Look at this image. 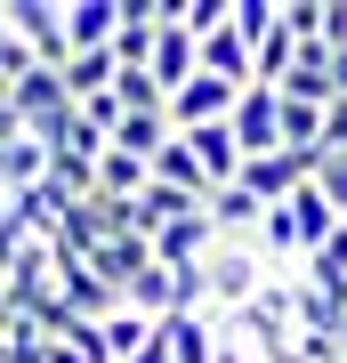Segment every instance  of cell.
<instances>
[{
    "instance_id": "obj_1",
    "label": "cell",
    "mask_w": 347,
    "mask_h": 363,
    "mask_svg": "<svg viewBox=\"0 0 347 363\" xmlns=\"http://www.w3.org/2000/svg\"><path fill=\"white\" fill-rule=\"evenodd\" d=\"M9 33L33 49V65H49V73L73 65V40H65V0H9Z\"/></svg>"
},
{
    "instance_id": "obj_2",
    "label": "cell",
    "mask_w": 347,
    "mask_h": 363,
    "mask_svg": "<svg viewBox=\"0 0 347 363\" xmlns=\"http://www.w3.org/2000/svg\"><path fill=\"white\" fill-rule=\"evenodd\" d=\"M234 145H243V162L283 154V89H267V81L243 89V105H234Z\"/></svg>"
},
{
    "instance_id": "obj_3",
    "label": "cell",
    "mask_w": 347,
    "mask_h": 363,
    "mask_svg": "<svg viewBox=\"0 0 347 363\" xmlns=\"http://www.w3.org/2000/svg\"><path fill=\"white\" fill-rule=\"evenodd\" d=\"M49 250H57V298H73L89 323H114V315H121V291L105 283V274L81 259V250H65V242H49Z\"/></svg>"
},
{
    "instance_id": "obj_4",
    "label": "cell",
    "mask_w": 347,
    "mask_h": 363,
    "mask_svg": "<svg viewBox=\"0 0 347 363\" xmlns=\"http://www.w3.org/2000/svg\"><path fill=\"white\" fill-rule=\"evenodd\" d=\"M234 105H243V89H234V81L194 73L186 89L170 97V121H178V130H210V121H234Z\"/></svg>"
},
{
    "instance_id": "obj_5",
    "label": "cell",
    "mask_w": 347,
    "mask_h": 363,
    "mask_svg": "<svg viewBox=\"0 0 347 363\" xmlns=\"http://www.w3.org/2000/svg\"><path fill=\"white\" fill-rule=\"evenodd\" d=\"M194 73H202V40L178 25V0H170V25H162V40H154V81H162L170 97H178Z\"/></svg>"
},
{
    "instance_id": "obj_6",
    "label": "cell",
    "mask_w": 347,
    "mask_h": 363,
    "mask_svg": "<svg viewBox=\"0 0 347 363\" xmlns=\"http://www.w3.org/2000/svg\"><path fill=\"white\" fill-rule=\"evenodd\" d=\"M114 33H121V0H65V40H73V57L81 49H114Z\"/></svg>"
},
{
    "instance_id": "obj_7",
    "label": "cell",
    "mask_w": 347,
    "mask_h": 363,
    "mask_svg": "<svg viewBox=\"0 0 347 363\" xmlns=\"http://www.w3.org/2000/svg\"><path fill=\"white\" fill-rule=\"evenodd\" d=\"M40 178H49V138H9L0 145V202L33 194Z\"/></svg>"
},
{
    "instance_id": "obj_8",
    "label": "cell",
    "mask_w": 347,
    "mask_h": 363,
    "mask_svg": "<svg viewBox=\"0 0 347 363\" xmlns=\"http://www.w3.org/2000/svg\"><path fill=\"white\" fill-rule=\"evenodd\" d=\"M170 138H178V121H170V113H121V121H114V145H121V154H138V162H154Z\"/></svg>"
},
{
    "instance_id": "obj_9",
    "label": "cell",
    "mask_w": 347,
    "mask_h": 363,
    "mask_svg": "<svg viewBox=\"0 0 347 363\" xmlns=\"http://www.w3.org/2000/svg\"><path fill=\"white\" fill-rule=\"evenodd\" d=\"M154 186H178V194L210 202V178H202V162H194V145H186V138H170L162 154H154Z\"/></svg>"
},
{
    "instance_id": "obj_10",
    "label": "cell",
    "mask_w": 347,
    "mask_h": 363,
    "mask_svg": "<svg viewBox=\"0 0 347 363\" xmlns=\"http://www.w3.org/2000/svg\"><path fill=\"white\" fill-rule=\"evenodd\" d=\"M145 186H154V162H138V154H121V145H114V154L97 162V194H114V202H138Z\"/></svg>"
},
{
    "instance_id": "obj_11",
    "label": "cell",
    "mask_w": 347,
    "mask_h": 363,
    "mask_svg": "<svg viewBox=\"0 0 347 363\" xmlns=\"http://www.w3.org/2000/svg\"><path fill=\"white\" fill-rule=\"evenodd\" d=\"M121 81V65H114V49H81L73 65H65V89H73V105H89V97H105Z\"/></svg>"
},
{
    "instance_id": "obj_12",
    "label": "cell",
    "mask_w": 347,
    "mask_h": 363,
    "mask_svg": "<svg viewBox=\"0 0 347 363\" xmlns=\"http://www.w3.org/2000/svg\"><path fill=\"white\" fill-rule=\"evenodd\" d=\"M299 283H315V291H331L339 307H347V234H339V242H323L315 259L299 267Z\"/></svg>"
},
{
    "instance_id": "obj_13",
    "label": "cell",
    "mask_w": 347,
    "mask_h": 363,
    "mask_svg": "<svg viewBox=\"0 0 347 363\" xmlns=\"http://www.w3.org/2000/svg\"><path fill=\"white\" fill-rule=\"evenodd\" d=\"M49 186H65L73 202H89V194H97V162H81V154H57V145H49Z\"/></svg>"
},
{
    "instance_id": "obj_14",
    "label": "cell",
    "mask_w": 347,
    "mask_h": 363,
    "mask_svg": "<svg viewBox=\"0 0 347 363\" xmlns=\"http://www.w3.org/2000/svg\"><path fill=\"white\" fill-rule=\"evenodd\" d=\"M234 25H243V40H250V49H267V40H275V25H283V0H234Z\"/></svg>"
},
{
    "instance_id": "obj_15",
    "label": "cell",
    "mask_w": 347,
    "mask_h": 363,
    "mask_svg": "<svg viewBox=\"0 0 347 363\" xmlns=\"http://www.w3.org/2000/svg\"><path fill=\"white\" fill-rule=\"evenodd\" d=\"M25 250H33V234H25V218H16L9 202H0V274H9L16 259H25Z\"/></svg>"
},
{
    "instance_id": "obj_16",
    "label": "cell",
    "mask_w": 347,
    "mask_h": 363,
    "mask_svg": "<svg viewBox=\"0 0 347 363\" xmlns=\"http://www.w3.org/2000/svg\"><path fill=\"white\" fill-rule=\"evenodd\" d=\"M315 186H323V202H331L339 218H347V162H339V154H331V162L315 169Z\"/></svg>"
},
{
    "instance_id": "obj_17",
    "label": "cell",
    "mask_w": 347,
    "mask_h": 363,
    "mask_svg": "<svg viewBox=\"0 0 347 363\" xmlns=\"http://www.w3.org/2000/svg\"><path fill=\"white\" fill-rule=\"evenodd\" d=\"M323 49L347 57V0H323Z\"/></svg>"
},
{
    "instance_id": "obj_18",
    "label": "cell",
    "mask_w": 347,
    "mask_h": 363,
    "mask_svg": "<svg viewBox=\"0 0 347 363\" xmlns=\"http://www.w3.org/2000/svg\"><path fill=\"white\" fill-rule=\"evenodd\" d=\"M138 363H170V347H162V331H154V339H145V355H138Z\"/></svg>"
},
{
    "instance_id": "obj_19",
    "label": "cell",
    "mask_w": 347,
    "mask_h": 363,
    "mask_svg": "<svg viewBox=\"0 0 347 363\" xmlns=\"http://www.w3.org/2000/svg\"><path fill=\"white\" fill-rule=\"evenodd\" d=\"M331 89H339V97H347V57H331Z\"/></svg>"
}]
</instances>
